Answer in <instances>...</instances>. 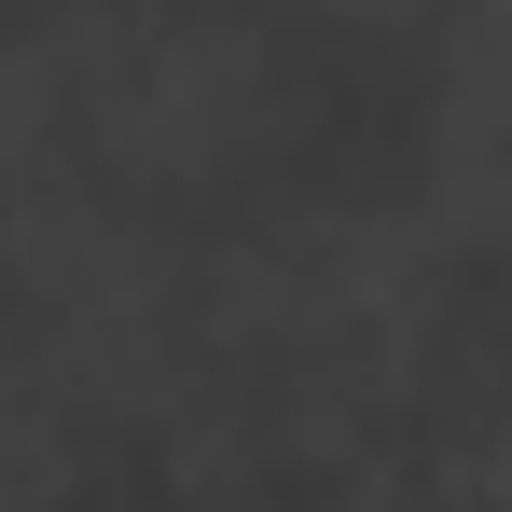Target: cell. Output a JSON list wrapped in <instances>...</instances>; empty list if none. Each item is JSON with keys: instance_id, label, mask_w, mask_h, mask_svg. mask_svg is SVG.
<instances>
[{"instance_id": "cell-1", "label": "cell", "mask_w": 512, "mask_h": 512, "mask_svg": "<svg viewBox=\"0 0 512 512\" xmlns=\"http://www.w3.org/2000/svg\"><path fill=\"white\" fill-rule=\"evenodd\" d=\"M14 28L42 56L56 139L111 194L167 208V222L250 194L277 167V139H291L263 0H28Z\"/></svg>"}, {"instance_id": "cell-2", "label": "cell", "mask_w": 512, "mask_h": 512, "mask_svg": "<svg viewBox=\"0 0 512 512\" xmlns=\"http://www.w3.org/2000/svg\"><path fill=\"white\" fill-rule=\"evenodd\" d=\"M263 14H305V28H333V42H416L443 0H263Z\"/></svg>"}]
</instances>
